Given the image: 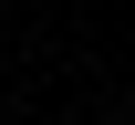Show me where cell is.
Here are the masks:
<instances>
[{"label": "cell", "mask_w": 135, "mask_h": 125, "mask_svg": "<svg viewBox=\"0 0 135 125\" xmlns=\"http://www.w3.org/2000/svg\"><path fill=\"white\" fill-rule=\"evenodd\" d=\"M0 125H21V115H0Z\"/></svg>", "instance_id": "obj_1"}]
</instances>
